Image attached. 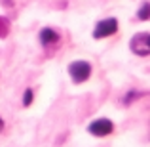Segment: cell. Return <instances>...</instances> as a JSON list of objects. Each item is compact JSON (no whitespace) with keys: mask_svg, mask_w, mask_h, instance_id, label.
Instances as JSON below:
<instances>
[{"mask_svg":"<svg viewBox=\"0 0 150 147\" xmlns=\"http://www.w3.org/2000/svg\"><path fill=\"white\" fill-rule=\"evenodd\" d=\"M2 4H4V6H8V8H10V6H13V0H2Z\"/></svg>","mask_w":150,"mask_h":147,"instance_id":"30bf717a","label":"cell"},{"mask_svg":"<svg viewBox=\"0 0 150 147\" xmlns=\"http://www.w3.org/2000/svg\"><path fill=\"white\" fill-rule=\"evenodd\" d=\"M116 31H118V19L116 17H106V19H103V21H99L95 25L93 38H97V40H101V38H108V37H112Z\"/></svg>","mask_w":150,"mask_h":147,"instance_id":"3957f363","label":"cell"},{"mask_svg":"<svg viewBox=\"0 0 150 147\" xmlns=\"http://www.w3.org/2000/svg\"><path fill=\"white\" fill-rule=\"evenodd\" d=\"M10 34V21L0 15V38H6Z\"/></svg>","mask_w":150,"mask_h":147,"instance_id":"8992f818","label":"cell"},{"mask_svg":"<svg viewBox=\"0 0 150 147\" xmlns=\"http://www.w3.org/2000/svg\"><path fill=\"white\" fill-rule=\"evenodd\" d=\"M33 98H34V92H33L30 88H27V90H25V94H23V105L29 107L30 103H33Z\"/></svg>","mask_w":150,"mask_h":147,"instance_id":"9c48e42d","label":"cell"},{"mask_svg":"<svg viewBox=\"0 0 150 147\" xmlns=\"http://www.w3.org/2000/svg\"><path fill=\"white\" fill-rule=\"evenodd\" d=\"M88 132L95 138H105L114 132V122L110 118H97L88 126Z\"/></svg>","mask_w":150,"mask_h":147,"instance_id":"277c9868","label":"cell"},{"mask_svg":"<svg viewBox=\"0 0 150 147\" xmlns=\"http://www.w3.org/2000/svg\"><path fill=\"white\" fill-rule=\"evenodd\" d=\"M141 96H144V92H137V90H129V92H127V96L124 98V105H129V103H131L133 99H137V98H141Z\"/></svg>","mask_w":150,"mask_h":147,"instance_id":"52a82bcc","label":"cell"},{"mask_svg":"<svg viewBox=\"0 0 150 147\" xmlns=\"http://www.w3.org/2000/svg\"><path fill=\"white\" fill-rule=\"evenodd\" d=\"M4 128V120H2V118H0V130H2Z\"/></svg>","mask_w":150,"mask_h":147,"instance_id":"8fae6325","label":"cell"},{"mask_svg":"<svg viewBox=\"0 0 150 147\" xmlns=\"http://www.w3.org/2000/svg\"><path fill=\"white\" fill-rule=\"evenodd\" d=\"M148 17H150V4L143 2V6H141V10H139V19L141 21H146Z\"/></svg>","mask_w":150,"mask_h":147,"instance_id":"ba28073f","label":"cell"},{"mask_svg":"<svg viewBox=\"0 0 150 147\" xmlns=\"http://www.w3.org/2000/svg\"><path fill=\"white\" fill-rule=\"evenodd\" d=\"M38 38H40V44L44 46V48H48L51 44H57L59 42V33L55 29H51V27H44V29L40 31V34H38Z\"/></svg>","mask_w":150,"mask_h":147,"instance_id":"5b68a950","label":"cell"},{"mask_svg":"<svg viewBox=\"0 0 150 147\" xmlns=\"http://www.w3.org/2000/svg\"><path fill=\"white\" fill-rule=\"evenodd\" d=\"M69 75H70L74 84H82V82H86L91 77V65H89L88 61H84V59L72 61L69 65Z\"/></svg>","mask_w":150,"mask_h":147,"instance_id":"6da1fadb","label":"cell"},{"mask_svg":"<svg viewBox=\"0 0 150 147\" xmlns=\"http://www.w3.org/2000/svg\"><path fill=\"white\" fill-rule=\"evenodd\" d=\"M129 48L135 55H141V57H146L150 54V34L148 33H137L135 37L129 42Z\"/></svg>","mask_w":150,"mask_h":147,"instance_id":"7a4b0ae2","label":"cell"}]
</instances>
